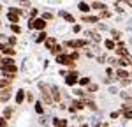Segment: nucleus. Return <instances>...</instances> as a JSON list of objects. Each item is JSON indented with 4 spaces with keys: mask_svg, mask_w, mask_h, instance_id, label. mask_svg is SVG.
I'll list each match as a JSON object with an SVG mask.
<instances>
[{
    "mask_svg": "<svg viewBox=\"0 0 132 127\" xmlns=\"http://www.w3.org/2000/svg\"><path fill=\"white\" fill-rule=\"evenodd\" d=\"M56 60H58V64L69 65V67H74V65H76V64H74V60H72L71 57H67V55H56Z\"/></svg>",
    "mask_w": 132,
    "mask_h": 127,
    "instance_id": "obj_1",
    "label": "nucleus"
},
{
    "mask_svg": "<svg viewBox=\"0 0 132 127\" xmlns=\"http://www.w3.org/2000/svg\"><path fill=\"white\" fill-rule=\"evenodd\" d=\"M30 28L44 30V28H46V21H44V20H37V18H34V20H30Z\"/></svg>",
    "mask_w": 132,
    "mask_h": 127,
    "instance_id": "obj_2",
    "label": "nucleus"
},
{
    "mask_svg": "<svg viewBox=\"0 0 132 127\" xmlns=\"http://www.w3.org/2000/svg\"><path fill=\"white\" fill-rule=\"evenodd\" d=\"M65 44L71 46V48H81V46H85L86 42H85V41H67Z\"/></svg>",
    "mask_w": 132,
    "mask_h": 127,
    "instance_id": "obj_3",
    "label": "nucleus"
},
{
    "mask_svg": "<svg viewBox=\"0 0 132 127\" xmlns=\"http://www.w3.org/2000/svg\"><path fill=\"white\" fill-rule=\"evenodd\" d=\"M65 83H67V85H76V83H78V76H76L74 73L69 74V76L65 78Z\"/></svg>",
    "mask_w": 132,
    "mask_h": 127,
    "instance_id": "obj_4",
    "label": "nucleus"
},
{
    "mask_svg": "<svg viewBox=\"0 0 132 127\" xmlns=\"http://www.w3.org/2000/svg\"><path fill=\"white\" fill-rule=\"evenodd\" d=\"M83 108H85V102H83V101H74L71 111H74V109H83Z\"/></svg>",
    "mask_w": 132,
    "mask_h": 127,
    "instance_id": "obj_5",
    "label": "nucleus"
},
{
    "mask_svg": "<svg viewBox=\"0 0 132 127\" xmlns=\"http://www.w3.org/2000/svg\"><path fill=\"white\" fill-rule=\"evenodd\" d=\"M9 97H11V88H4V90H2V95H0V99H2V101H7Z\"/></svg>",
    "mask_w": 132,
    "mask_h": 127,
    "instance_id": "obj_6",
    "label": "nucleus"
},
{
    "mask_svg": "<svg viewBox=\"0 0 132 127\" xmlns=\"http://www.w3.org/2000/svg\"><path fill=\"white\" fill-rule=\"evenodd\" d=\"M23 101H25V92L20 90V92L16 94V102H18V104H23Z\"/></svg>",
    "mask_w": 132,
    "mask_h": 127,
    "instance_id": "obj_7",
    "label": "nucleus"
},
{
    "mask_svg": "<svg viewBox=\"0 0 132 127\" xmlns=\"http://www.w3.org/2000/svg\"><path fill=\"white\" fill-rule=\"evenodd\" d=\"M7 18H9L11 23H18V14H16V12H12V11L7 14Z\"/></svg>",
    "mask_w": 132,
    "mask_h": 127,
    "instance_id": "obj_8",
    "label": "nucleus"
},
{
    "mask_svg": "<svg viewBox=\"0 0 132 127\" xmlns=\"http://www.w3.org/2000/svg\"><path fill=\"white\" fill-rule=\"evenodd\" d=\"M50 50H51V53H53V55H60V53L63 51V50H62V46H55V44L51 46Z\"/></svg>",
    "mask_w": 132,
    "mask_h": 127,
    "instance_id": "obj_9",
    "label": "nucleus"
},
{
    "mask_svg": "<svg viewBox=\"0 0 132 127\" xmlns=\"http://www.w3.org/2000/svg\"><path fill=\"white\" fill-rule=\"evenodd\" d=\"M104 7H106V5H104V4H101V2H93V4H92V9L102 11V9H104Z\"/></svg>",
    "mask_w": 132,
    "mask_h": 127,
    "instance_id": "obj_10",
    "label": "nucleus"
},
{
    "mask_svg": "<svg viewBox=\"0 0 132 127\" xmlns=\"http://www.w3.org/2000/svg\"><path fill=\"white\" fill-rule=\"evenodd\" d=\"M62 18H63V20H67L69 23H72V21H74V18H72L69 12H65V11H62Z\"/></svg>",
    "mask_w": 132,
    "mask_h": 127,
    "instance_id": "obj_11",
    "label": "nucleus"
},
{
    "mask_svg": "<svg viewBox=\"0 0 132 127\" xmlns=\"http://www.w3.org/2000/svg\"><path fill=\"white\" fill-rule=\"evenodd\" d=\"M79 11L88 12V11H90V5H88V4H85V2H79Z\"/></svg>",
    "mask_w": 132,
    "mask_h": 127,
    "instance_id": "obj_12",
    "label": "nucleus"
},
{
    "mask_svg": "<svg viewBox=\"0 0 132 127\" xmlns=\"http://www.w3.org/2000/svg\"><path fill=\"white\" fill-rule=\"evenodd\" d=\"M2 51L5 53V55H11V57H12V55L16 53V50H12V48H9V46H4V50H2Z\"/></svg>",
    "mask_w": 132,
    "mask_h": 127,
    "instance_id": "obj_13",
    "label": "nucleus"
},
{
    "mask_svg": "<svg viewBox=\"0 0 132 127\" xmlns=\"http://www.w3.org/2000/svg\"><path fill=\"white\" fill-rule=\"evenodd\" d=\"M46 37H48V35H46V32H39V35L35 37V41H37V42H42Z\"/></svg>",
    "mask_w": 132,
    "mask_h": 127,
    "instance_id": "obj_14",
    "label": "nucleus"
},
{
    "mask_svg": "<svg viewBox=\"0 0 132 127\" xmlns=\"http://www.w3.org/2000/svg\"><path fill=\"white\" fill-rule=\"evenodd\" d=\"M83 20L88 21V23H95V21H99V18H97V16H85Z\"/></svg>",
    "mask_w": 132,
    "mask_h": 127,
    "instance_id": "obj_15",
    "label": "nucleus"
},
{
    "mask_svg": "<svg viewBox=\"0 0 132 127\" xmlns=\"http://www.w3.org/2000/svg\"><path fill=\"white\" fill-rule=\"evenodd\" d=\"M55 125H58V127H62V125H67V122L65 120H62V118H55V122H53Z\"/></svg>",
    "mask_w": 132,
    "mask_h": 127,
    "instance_id": "obj_16",
    "label": "nucleus"
},
{
    "mask_svg": "<svg viewBox=\"0 0 132 127\" xmlns=\"http://www.w3.org/2000/svg\"><path fill=\"white\" fill-rule=\"evenodd\" d=\"M116 53H118L120 57H127V50H125V48H122V46H120V48L116 50Z\"/></svg>",
    "mask_w": 132,
    "mask_h": 127,
    "instance_id": "obj_17",
    "label": "nucleus"
},
{
    "mask_svg": "<svg viewBox=\"0 0 132 127\" xmlns=\"http://www.w3.org/2000/svg\"><path fill=\"white\" fill-rule=\"evenodd\" d=\"M55 42H56V39H55V37H50V39H46V46H48V48H51Z\"/></svg>",
    "mask_w": 132,
    "mask_h": 127,
    "instance_id": "obj_18",
    "label": "nucleus"
},
{
    "mask_svg": "<svg viewBox=\"0 0 132 127\" xmlns=\"http://www.w3.org/2000/svg\"><path fill=\"white\" fill-rule=\"evenodd\" d=\"M11 30H12V32H16V34H21V28L18 27V25H11Z\"/></svg>",
    "mask_w": 132,
    "mask_h": 127,
    "instance_id": "obj_19",
    "label": "nucleus"
},
{
    "mask_svg": "<svg viewBox=\"0 0 132 127\" xmlns=\"http://www.w3.org/2000/svg\"><path fill=\"white\" fill-rule=\"evenodd\" d=\"M106 48H108V50H113V48H114V42L113 41H106Z\"/></svg>",
    "mask_w": 132,
    "mask_h": 127,
    "instance_id": "obj_20",
    "label": "nucleus"
},
{
    "mask_svg": "<svg viewBox=\"0 0 132 127\" xmlns=\"http://www.w3.org/2000/svg\"><path fill=\"white\" fill-rule=\"evenodd\" d=\"M118 78L122 80V78H129V74L125 73V71H118Z\"/></svg>",
    "mask_w": 132,
    "mask_h": 127,
    "instance_id": "obj_21",
    "label": "nucleus"
},
{
    "mask_svg": "<svg viewBox=\"0 0 132 127\" xmlns=\"http://www.w3.org/2000/svg\"><path fill=\"white\" fill-rule=\"evenodd\" d=\"M79 83H81V85H88V83H90V78H81Z\"/></svg>",
    "mask_w": 132,
    "mask_h": 127,
    "instance_id": "obj_22",
    "label": "nucleus"
},
{
    "mask_svg": "<svg viewBox=\"0 0 132 127\" xmlns=\"http://www.w3.org/2000/svg\"><path fill=\"white\" fill-rule=\"evenodd\" d=\"M120 65H129V60H127L125 57H122V58H120Z\"/></svg>",
    "mask_w": 132,
    "mask_h": 127,
    "instance_id": "obj_23",
    "label": "nucleus"
},
{
    "mask_svg": "<svg viewBox=\"0 0 132 127\" xmlns=\"http://www.w3.org/2000/svg\"><path fill=\"white\" fill-rule=\"evenodd\" d=\"M5 85H9V80H7V78L0 80V86H5Z\"/></svg>",
    "mask_w": 132,
    "mask_h": 127,
    "instance_id": "obj_24",
    "label": "nucleus"
},
{
    "mask_svg": "<svg viewBox=\"0 0 132 127\" xmlns=\"http://www.w3.org/2000/svg\"><path fill=\"white\" fill-rule=\"evenodd\" d=\"M35 111H37V113H42V106L39 104V102L35 104Z\"/></svg>",
    "mask_w": 132,
    "mask_h": 127,
    "instance_id": "obj_25",
    "label": "nucleus"
},
{
    "mask_svg": "<svg viewBox=\"0 0 132 127\" xmlns=\"http://www.w3.org/2000/svg\"><path fill=\"white\" fill-rule=\"evenodd\" d=\"M44 20H53V14H51V12H46V14H44Z\"/></svg>",
    "mask_w": 132,
    "mask_h": 127,
    "instance_id": "obj_26",
    "label": "nucleus"
},
{
    "mask_svg": "<svg viewBox=\"0 0 132 127\" xmlns=\"http://www.w3.org/2000/svg\"><path fill=\"white\" fill-rule=\"evenodd\" d=\"M9 122H7V118H0V125H7Z\"/></svg>",
    "mask_w": 132,
    "mask_h": 127,
    "instance_id": "obj_27",
    "label": "nucleus"
},
{
    "mask_svg": "<svg viewBox=\"0 0 132 127\" xmlns=\"http://www.w3.org/2000/svg\"><path fill=\"white\" fill-rule=\"evenodd\" d=\"M78 57H79V53H78V51H74V53H72V55H71V58H72V60H76Z\"/></svg>",
    "mask_w": 132,
    "mask_h": 127,
    "instance_id": "obj_28",
    "label": "nucleus"
},
{
    "mask_svg": "<svg viewBox=\"0 0 132 127\" xmlns=\"http://www.w3.org/2000/svg\"><path fill=\"white\" fill-rule=\"evenodd\" d=\"M123 116H125V118H132V111H125V115H123Z\"/></svg>",
    "mask_w": 132,
    "mask_h": 127,
    "instance_id": "obj_29",
    "label": "nucleus"
},
{
    "mask_svg": "<svg viewBox=\"0 0 132 127\" xmlns=\"http://www.w3.org/2000/svg\"><path fill=\"white\" fill-rule=\"evenodd\" d=\"M0 50H4V44H0Z\"/></svg>",
    "mask_w": 132,
    "mask_h": 127,
    "instance_id": "obj_30",
    "label": "nucleus"
},
{
    "mask_svg": "<svg viewBox=\"0 0 132 127\" xmlns=\"http://www.w3.org/2000/svg\"><path fill=\"white\" fill-rule=\"evenodd\" d=\"M0 11H2V7H0Z\"/></svg>",
    "mask_w": 132,
    "mask_h": 127,
    "instance_id": "obj_31",
    "label": "nucleus"
},
{
    "mask_svg": "<svg viewBox=\"0 0 132 127\" xmlns=\"http://www.w3.org/2000/svg\"><path fill=\"white\" fill-rule=\"evenodd\" d=\"M0 101H2V99H0Z\"/></svg>",
    "mask_w": 132,
    "mask_h": 127,
    "instance_id": "obj_32",
    "label": "nucleus"
}]
</instances>
